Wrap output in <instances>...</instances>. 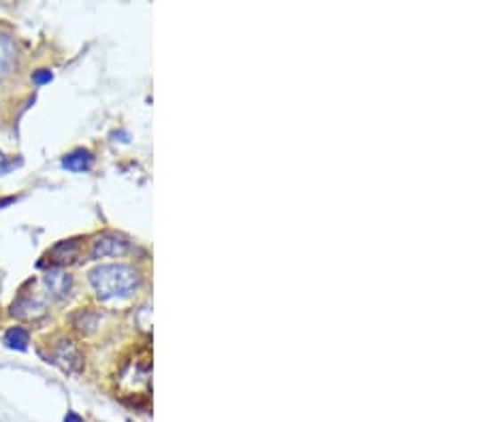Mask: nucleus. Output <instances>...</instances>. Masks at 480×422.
Masks as SVG:
<instances>
[{
    "label": "nucleus",
    "mask_w": 480,
    "mask_h": 422,
    "mask_svg": "<svg viewBox=\"0 0 480 422\" xmlns=\"http://www.w3.org/2000/svg\"><path fill=\"white\" fill-rule=\"evenodd\" d=\"M52 79H53L52 70H47V69H39L35 75H32V81H35L37 85H45V84H50Z\"/></svg>",
    "instance_id": "obj_11"
},
{
    "label": "nucleus",
    "mask_w": 480,
    "mask_h": 422,
    "mask_svg": "<svg viewBox=\"0 0 480 422\" xmlns=\"http://www.w3.org/2000/svg\"><path fill=\"white\" fill-rule=\"evenodd\" d=\"M18 165H20V160L7 158V156H4L3 151H0V175H3V173H9L11 169H15Z\"/></svg>",
    "instance_id": "obj_12"
},
{
    "label": "nucleus",
    "mask_w": 480,
    "mask_h": 422,
    "mask_svg": "<svg viewBox=\"0 0 480 422\" xmlns=\"http://www.w3.org/2000/svg\"><path fill=\"white\" fill-rule=\"evenodd\" d=\"M30 344V333L24 327H13L4 333V345L11 350H26Z\"/></svg>",
    "instance_id": "obj_9"
},
{
    "label": "nucleus",
    "mask_w": 480,
    "mask_h": 422,
    "mask_svg": "<svg viewBox=\"0 0 480 422\" xmlns=\"http://www.w3.org/2000/svg\"><path fill=\"white\" fill-rule=\"evenodd\" d=\"M64 422H84L82 416L75 414V412H69L67 416H64Z\"/></svg>",
    "instance_id": "obj_13"
},
{
    "label": "nucleus",
    "mask_w": 480,
    "mask_h": 422,
    "mask_svg": "<svg viewBox=\"0 0 480 422\" xmlns=\"http://www.w3.org/2000/svg\"><path fill=\"white\" fill-rule=\"evenodd\" d=\"M73 322H75V329H77V331L90 333V331H94V329H96L99 316H96V313L88 307V310H82L79 313H75Z\"/></svg>",
    "instance_id": "obj_10"
},
{
    "label": "nucleus",
    "mask_w": 480,
    "mask_h": 422,
    "mask_svg": "<svg viewBox=\"0 0 480 422\" xmlns=\"http://www.w3.org/2000/svg\"><path fill=\"white\" fill-rule=\"evenodd\" d=\"M93 165H94L93 151L84 148L69 151V154L62 158V166L71 173H85L93 169Z\"/></svg>",
    "instance_id": "obj_6"
},
{
    "label": "nucleus",
    "mask_w": 480,
    "mask_h": 422,
    "mask_svg": "<svg viewBox=\"0 0 480 422\" xmlns=\"http://www.w3.org/2000/svg\"><path fill=\"white\" fill-rule=\"evenodd\" d=\"M11 313L18 318H24V321H35V318L45 313V305H43L41 301L32 299V296H20V299L13 303V312Z\"/></svg>",
    "instance_id": "obj_8"
},
{
    "label": "nucleus",
    "mask_w": 480,
    "mask_h": 422,
    "mask_svg": "<svg viewBox=\"0 0 480 422\" xmlns=\"http://www.w3.org/2000/svg\"><path fill=\"white\" fill-rule=\"evenodd\" d=\"M79 252H82V243H79L77 239H67V241L56 243V246L47 252V258H50V263L53 264V267L62 269V264H71L77 261Z\"/></svg>",
    "instance_id": "obj_5"
},
{
    "label": "nucleus",
    "mask_w": 480,
    "mask_h": 422,
    "mask_svg": "<svg viewBox=\"0 0 480 422\" xmlns=\"http://www.w3.org/2000/svg\"><path fill=\"white\" fill-rule=\"evenodd\" d=\"M128 252H131V243L124 239L122 235H118V232H102L93 243L90 256H93V261H101V258L124 256Z\"/></svg>",
    "instance_id": "obj_2"
},
{
    "label": "nucleus",
    "mask_w": 480,
    "mask_h": 422,
    "mask_svg": "<svg viewBox=\"0 0 480 422\" xmlns=\"http://www.w3.org/2000/svg\"><path fill=\"white\" fill-rule=\"evenodd\" d=\"M53 362L61 365L67 373H79L84 367V356L71 339H61L53 348Z\"/></svg>",
    "instance_id": "obj_3"
},
{
    "label": "nucleus",
    "mask_w": 480,
    "mask_h": 422,
    "mask_svg": "<svg viewBox=\"0 0 480 422\" xmlns=\"http://www.w3.org/2000/svg\"><path fill=\"white\" fill-rule=\"evenodd\" d=\"M43 280H45L47 290H50V295L53 296V299H67V296L71 295L73 275L69 272H64V269L53 267L45 273V278Z\"/></svg>",
    "instance_id": "obj_4"
},
{
    "label": "nucleus",
    "mask_w": 480,
    "mask_h": 422,
    "mask_svg": "<svg viewBox=\"0 0 480 422\" xmlns=\"http://www.w3.org/2000/svg\"><path fill=\"white\" fill-rule=\"evenodd\" d=\"M15 58H18V50L15 43L9 35L0 32V81H3L15 67Z\"/></svg>",
    "instance_id": "obj_7"
},
{
    "label": "nucleus",
    "mask_w": 480,
    "mask_h": 422,
    "mask_svg": "<svg viewBox=\"0 0 480 422\" xmlns=\"http://www.w3.org/2000/svg\"><path fill=\"white\" fill-rule=\"evenodd\" d=\"M90 286L101 301H122L142 286V275L131 264H101L88 275Z\"/></svg>",
    "instance_id": "obj_1"
}]
</instances>
